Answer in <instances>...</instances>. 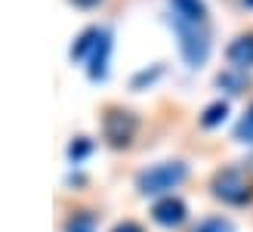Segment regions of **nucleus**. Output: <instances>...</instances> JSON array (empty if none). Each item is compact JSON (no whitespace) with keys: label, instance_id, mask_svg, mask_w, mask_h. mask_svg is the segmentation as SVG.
<instances>
[{"label":"nucleus","instance_id":"dca6fc26","mask_svg":"<svg viewBox=\"0 0 253 232\" xmlns=\"http://www.w3.org/2000/svg\"><path fill=\"white\" fill-rule=\"evenodd\" d=\"M195 232H235V226L225 220V217H207L195 226Z\"/></svg>","mask_w":253,"mask_h":232},{"label":"nucleus","instance_id":"423d86ee","mask_svg":"<svg viewBox=\"0 0 253 232\" xmlns=\"http://www.w3.org/2000/svg\"><path fill=\"white\" fill-rule=\"evenodd\" d=\"M225 59H229L232 68H238V71L253 68V31L238 34L235 41L229 44V50H225Z\"/></svg>","mask_w":253,"mask_h":232},{"label":"nucleus","instance_id":"6ab92c4d","mask_svg":"<svg viewBox=\"0 0 253 232\" xmlns=\"http://www.w3.org/2000/svg\"><path fill=\"white\" fill-rule=\"evenodd\" d=\"M244 3H247V6H253V0H244Z\"/></svg>","mask_w":253,"mask_h":232},{"label":"nucleus","instance_id":"f257e3e1","mask_svg":"<svg viewBox=\"0 0 253 232\" xmlns=\"http://www.w3.org/2000/svg\"><path fill=\"white\" fill-rule=\"evenodd\" d=\"M170 25L179 37V56L188 68H201L210 56V25L207 19H179L170 16Z\"/></svg>","mask_w":253,"mask_h":232},{"label":"nucleus","instance_id":"2eb2a0df","mask_svg":"<svg viewBox=\"0 0 253 232\" xmlns=\"http://www.w3.org/2000/svg\"><path fill=\"white\" fill-rule=\"evenodd\" d=\"M161 74H164V65H151V68H145V71L133 74L130 87H133V90H142V87H148V84H155V81H158Z\"/></svg>","mask_w":253,"mask_h":232},{"label":"nucleus","instance_id":"9d476101","mask_svg":"<svg viewBox=\"0 0 253 232\" xmlns=\"http://www.w3.org/2000/svg\"><path fill=\"white\" fill-rule=\"evenodd\" d=\"M225 115H229V102L219 99V102H213V106L204 109V115H201V127H216L225 121Z\"/></svg>","mask_w":253,"mask_h":232},{"label":"nucleus","instance_id":"7ed1b4c3","mask_svg":"<svg viewBox=\"0 0 253 232\" xmlns=\"http://www.w3.org/2000/svg\"><path fill=\"white\" fill-rule=\"evenodd\" d=\"M188 176V167L182 161H161L155 167H145L136 176V189L142 195H167L170 189H176Z\"/></svg>","mask_w":253,"mask_h":232},{"label":"nucleus","instance_id":"1a4fd4ad","mask_svg":"<svg viewBox=\"0 0 253 232\" xmlns=\"http://www.w3.org/2000/svg\"><path fill=\"white\" fill-rule=\"evenodd\" d=\"M167 3H170V16H179V19H207L204 0H167Z\"/></svg>","mask_w":253,"mask_h":232},{"label":"nucleus","instance_id":"4468645a","mask_svg":"<svg viewBox=\"0 0 253 232\" xmlns=\"http://www.w3.org/2000/svg\"><path fill=\"white\" fill-rule=\"evenodd\" d=\"M235 139H238V143L253 146V106L244 112V118L238 121V127H235Z\"/></svg>","mask_w":253,"mask_h":232},{"label":"nucleus","instance_id":"20e7f679","mask_svg":"<svg viewBox=\"0 0 253 232\" xmlns=\"http://www.w3.org/2000/svg\"><path fill=\"white\" fill-rule=\"evenodd\" d=\"M139 130V121H136V115L133 112H126V109H108L102 115V133L111 146H130L133 143V136Z\"/></svg>","mask_w":253,"mask_h":232},{"label":"nucleus","instance_id":"39448f33","mask_svg":"<svg viewBox=\"0 0 253 232\" xmlns=\"http://www.w3.org/2000/svg\"><path fill=\"white\" fill-rule=\"evenodd\" d=\"M185 214H188L185 201L176 198V195H164V198L155 201V208H151V217H155V223H161V226H179L185 220Z\"/></svg>","mask_w":253,"mask_h":232},{"label":"nucleus","instance_id":"0eeeda50","mask_svg":"<svg viewBox=\"0 0 253 232\" xmlns=\"http://www.w3.org/2000/svg\"><path fill=\"white\" fill-rule=\"evenodd\" d=\"M108 53H111V31L105 28L102 37H99V44L90 56V65H86V74H90V81H102L108 74Z\"/></svg>","mask_w":253,"mask_h":232},{"label":"nucleus","instance_id":"6e6552de","mask_svg":"<svg viewBox=\"0 0 253 232\" xmlns=\"http://www.w3.org/2000/svg\"><path fill=\"white\" fill-rule=\"evenodd\" d=\"M102 31H105V28H96V25L84 28V31L78 34V41H74V47H71V59H74V62L90 59L93 50H96V44H99V37H102Z\"/></svg>","mask_w":253,"mask_h":232},{"label":"nucleus","instance_id":"f8f14e48","mask_svg":"<svg viewBox=\"0 0 253 232\" xmlns=\"http://www.w3.org/2000/svg\"><path fill=\"white\" fill-rule=\"evenodd\" d=\"M65 232H96V217L86 214V211L71 214L68 223H65Z\"/></svg>","mask_w":253,"mask_h":232},{"label":"nucleus","instance_id":"9b49d317","mask_svg":"<svg viewBox=\"0 0 253 232\" xmlns=\"http://www.w3.org/2000/svg\"><path fill=\"white\" fill-rule=\"evenodd\" d=\"M216 84H219L222 90H229V93H241V90L247 87V77H244V71L232 68V71H222V74L216 77Z\"/></svg>","mask_w":253,"mask_h":232},{"label":"nucleus","instance_id":"ddd939ff","mask_svg":"<svg viewBox=\"0 0 253 232\" xmlns=\"http://www.w3.org/2000/svg\"><path fill=\"white\" fill-rule=\"evenodd\" d=\"M90 152H93V139L78 136V139H71V146H68V161H71V164H81Z\"/></svg>","mask_w":253,"mask_h":232},{"label":"nucleus","instance_id":"a211bd4d","mask_svg":"<svg viewBox=\"0 0 253 232\" xmlns=\"http://www.w3.org/2000/svg\"><path fill=\"white\" fill-rule=\"evenodd\" d=\"M74 6H81V9H90V6H96V3H102V0H71Z\"/></svg>","mask_w":253,"mask_h":232},{"label":"nucleus","instance_id":"f3484780","mask_svg":"<svg viewBox=\"0 0 253 232\" xmlns=\"http://www.w3.org/2000/svg\"><path fill=\"white\" fill-rule=\"evenodd\" d=\"M111 232H142V226L139 223H133V220H124V223H118Z\"/></svg>","mask_w":253,"mask_h":232},{"label":"nucleus","instance_id":"f03ea898","mask_svg":"<svg viewBox=\"0 0 253 232\" xmlns=\"http://www.w3.org/2000/svg\"><path fill=\"white\" fill-rule=\"evenodd\" d=\"M210 189L225 204H247L253 198V174L247 167H222L213 174Z\"/></svg>","mask_w":253,"mask_h":232}]
</instances>
